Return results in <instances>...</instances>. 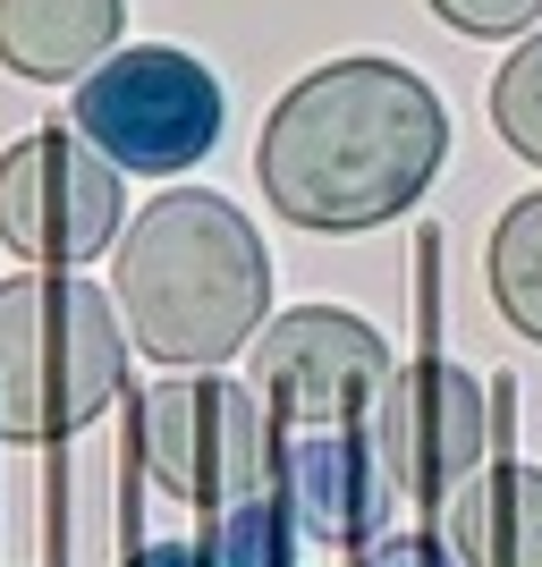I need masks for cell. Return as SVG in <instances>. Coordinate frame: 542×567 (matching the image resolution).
<instances>
[{
  "label": "cell",
  "instance_id": "5bb4252c",
  "mask_svg": "<svg viewBox=\"0 0 542 567\" xmlns=\"http://www.w3.org/2000/svg\"><path fill=\"white\" fill-rule=\"evenodd\" d=\"M288 499L280 492H255L237 499V508H221L213 517V567H288Z\"/></svg>",
  "mask_w": 542,
  "mask_h": 567
},
{
  "label": "cell",
  "instance_id": "4fadbf2b",
  "mask_svg": "<svg viewBox=\"0 0 542 567\" xmlns=\"http://www.w3.org/2000/svg\"><path fill=\"white\" fill-rule=\"evenodd\" d=\"M492 127H500V144H509L518 162L542 169V25L509 51V69L492 76Z\"/></svg>",
  "mask_w": 542,
  "mask_h": 567
},
{
  "label": "cell",
  "instance_id": "9a60e30c",
  "mask_svg": "<svg viewBox=\"0 0 542 567\" xmlns=\"http://www.w3.org/2000/svg\"><path fill=\"white\" fill-rule=\"evenodd\" d=\"M441 25H458V34H483V43H500V34H534L542 25V0H425Z\"/></svg>",
  "mask_w": 542,
  "mask_h": 567
},
{
  "label": "cell",
  "instance_id": "ba28073f",
  "mask_svg": "<svg viewBox=\"0 0 542 567\" xmlns=\"http://www.w3.org/2000/svg\"><path fill=\"white\" fill-rule=\"evenodd\" d=\"M483 432H492L483 381L467 364H441V355H416L407 373L381 381V399H374V457L425 508H441L483 466Z\"/></svg>",
  "mask_w": 542,
  "mask_h": 567
},
{
  "label": "cell",
  "instance_id": "9c48e42d",
  "mask_svg": "<svg viewBox=\"0 0 542 567\" xmlns=\"http://www.w3.org/2000/svg\"><path fill=\"white\" fill-rule=\"evenodd\" d=\"M458 567H542V466H474L441 499Z\"/></svg>",
  "mask_w": 542,
  "mask_h": 567
},
{
  "label": "cell",
  "instance_id": "5b68a950",
  "mask_svg": "<svg viewBox=\"0 0 542 567\" xmlns=\"http://www.w3.org/2000/svg\"><path fill=\"white\" fill-rule=\"evenodd\" d=\"M127 450H136L153 492L187 499L204 517L272 492V415L255 406L246 381H221V373L153 381L127 415Z\"/></svg>",
  "mask_w": 542,
  "mask_h": 567
},
{
  "label": "cell",
  "instance_id": "277c9868",
  "mask_svg": "<svg viewBox=\"0 0 542 567\" xmlns=\"http://www.w3.org/2000/svg\"><path fill=\"white\" fill-rule=\"evenodd\" d=\"M221 76L195 51L170 43H119L94 76H76L69 127L94 144L111 169L136 178H178L221 144Z\"/></svg>",
  "mask_w": 542,
  "mask_h": 567
},
{
  "label": "cell",
  "instance_id": "8fae6325",
  "mask_svg": "<svg viewBox=\"0 0 542 567\" xmlns=\"http://www.w3.org/2000/svg\"><path fill=\"white\" fill-rule=\"evenodd\" d=\"M280 466H288L280 499L306 534H323V543H339V550H356L374 534V517H381L374 508V457L356 450L348 432H288Z\"/></svg>",
  "mask_w": 542,
  "mask_h": 567
},
{
  "label": "cell",
  "instance_id": "2e32d148",
  "mask_svg": "<svg viewBox=\"0 0 542 567\" xmlns=\"http://www.w3.org/2000/svg\"><path fill=\"white\" fill-rule=\"evenodd\" d=\"M365 567H458V559H449L441 543H425V534H407V543H381Z\"/></svg>",
  "mask_w": 542,
  "mask_h": 567
},
{
  "label": "cell",
  "instance_id": "7c38bea8",
  "mask_svg": "<svg viewBox=\"0 0 542 567\" xmlns=\"http://www.w3.org/2000/svg\"><path fill=\"white\" fill-rule=\"evenodd\" d=\"M483 280H492V306L509 313V331L542 339V195H518V204L500 213Z\"/></svg>",
  "mask_w": 542,
  "mask_h": 567
},
{
  "label": "cell",
  "instance_id": "3957f363",
  "mask_svg": "<svg viewBox=\"0 0 542 567\" xmlns=\"http://www.w3.org/2000/svg\"><path fill=\"white\" fill-rule=\"evenodd\" d=\"M127 331L119 306L76 271L0 280V441L51 450L119 399Z\"/></svg>",
  "mask_w": 542,
  "mask_h": 567
},
{
  "label": "cell",
  "instance_id": "e0dca14e",
  "mask_svg": "<svg viewBox=\"0 0 542 567\" xmlns=\"http://www.w3.org/2000/svg\"><path fill=\"white\" fill-rule=\"evenodd\" d=\"M119 567H213V550H195V543H144V550H127Z\"/></svg>",
  "mask_w": 542,
  "mask_h": 567
},
{
  "label": "cell",
  "instance_id": "30bf717a",
  "mask_svg": "<svg viewBox=\"0 0 542 567\" xmlns=\"http://www.w3.org/2000/svg\"><path fill=\"white\" fill-rule=\"evenodd\" d=\"M119 25H127L119 0H0V69L25 85L94 76L119 51Z\"/></svg>",
  "mask_w": 542,
  "mask_h": 567
},
{
  "label": "cell",
  "instance_id": "52a82bcc",
  "mask_svg": "<svg viewBox=\"0 0 542 567\" xmlns=\"http://www.w3.org/2000/svg\"><path fill=\"white\" fill-rule=\"evenodd\" d=\"M390 373H399V364H390L374 322H356V313H339V306H297L255 339L246 390H255V406L288 432H356L374 415Z\"/></svg>",
  "mask_w": 542,
  "mask_h": 567
},
{
  "label": "cell",
  "instance_id": "6da1fadb",
  "mask_svg": "<svg viewBox=\"0 0 542 567\" xmlns=\"http://www.w3.org/2000/svg\"><path fill=\"white\" fill-rule=\"evenodd\" d=\"M449 153V118L399 60H330L297 76L255 136V178L288 229L356 237L399 220L432 187Z\"/></svg>",
  "mask_w": 542,
  "mask_h": 567
},
{
  "label": "cell",
  "instance_id": "7a4b0ae2",
  "mask_svg": "<svg viewBox=\"0 0 542 567\" xmlns=\"http://www.w3.org/2000/svg\"><path fill=\"white\" fill-rule=\"evenodd\" d=\"M111 306L119 331L153 364H204L255 348L272 313V255L255 220L213 187L153 195L111 246Z\"/></svg>",
  "mask_w": 542,
  "mask_h": 567
},
{
  "label": "cell",
  "instance_id": "8992f818",
  "mask_svg": "<svg viewBox=\"0 0 542 567\" xmlns=\"http://www.w3.org/2000/svg\"><path fill=\"white\" fill-rule=\"evenodd\" d=\"M119 229H127L119 169L76 127H34L0 153V246L34 271H76L111 255Z\"/></svg>",
  "mask_w": 542,
  "mask_h": 567
}]
</instances>
